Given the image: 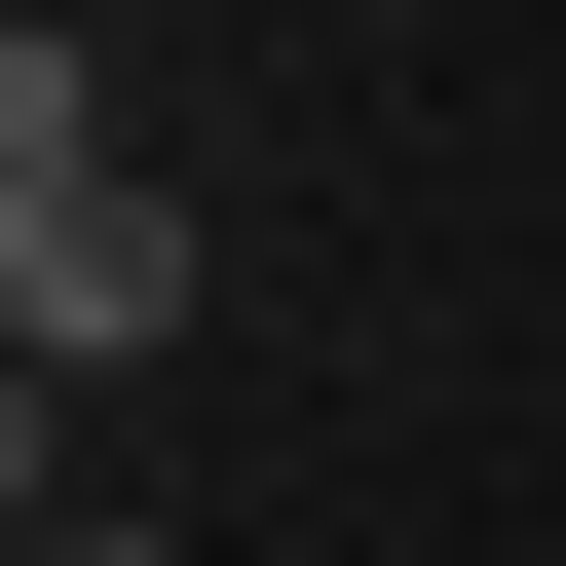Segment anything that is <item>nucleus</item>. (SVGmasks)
I'll list each match as a JSON object with an SVG mask.
<instances>
[{
  "instance_id": "f257e3e1",
  "label": "nucleus",
  "mask_w": 566,
  "mask_h": 566,
  "mask_svg": "<svg viewBox=\"0 0 566 566\" xmlns=\"http://www.w3.org/2000/svg\"><path fill=\"white\" fill-rule=\"evenodd\" d=\"M0 340H39V378H151L189 340V227L151 189H0Z\"/></svg>"
},
{
  "instance_id": "f03ea898",
  "label": "nucleus",
  "mask_w": 566,
  "mask_h": 566,
  "mask_svg": "<svg viewBox=\"0 0 566 566\" xmlns=\"http://www.w3.org/2000/svg\"><path fill=\"white\" fill-rule=\"evenodd\" d=\"M0 189H114V76L39 39V0H0Z\"/></svg>"
},
{
  "instance_id": "7ed1b4c3",
  "label": "nucleus",
  "mask_w": 566,
  "mask_h": 566,
  "mask_svg": "<svg viewBox=\"0 0 566 566\" xmlns=\"http://www.w3.org/2000/svg\"><path fill=\"white\" fill-rule=\"evenodd\" d=\"M39 528H76V378L0 340V566H39Z\"/></svg>"
},
{
  "instance_id": "20e7f679",
  "label": "nucleus",
  "mask_w": 566,
  "mask_h": 566,
  "mask_svg": "<svg viewBox=\"0 0 566 566\" xmlns=\"http://www.w3.org/2000/svg\"><path fill=\"white\" fill-rule=\"evenodd\" d=\"M39 566H189V528H39Z\"/></svg>"
}]
</instances>
